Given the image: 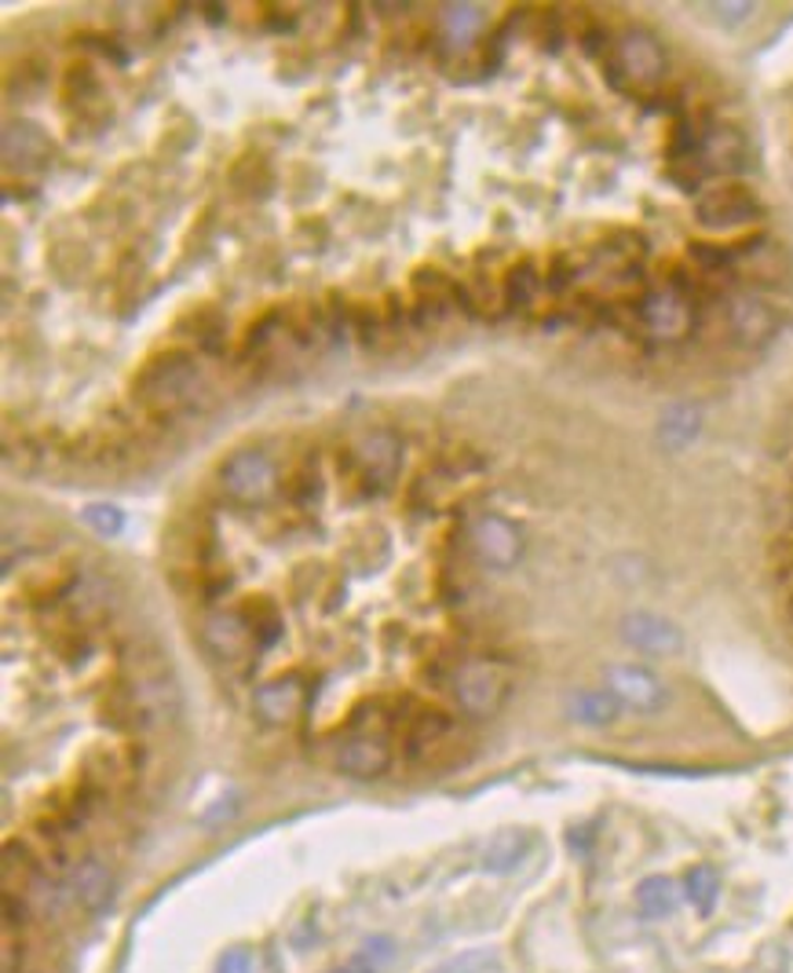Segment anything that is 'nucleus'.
Segmentation results:
<instances>
[{
    "mask_svg": "<svg viewBox=\"0 0 793 973\" xmlns=\"http://www.w3.org/2000/svg\"><path fill=\"white\" fill-rule=\"evenodd\" d=\"M216 973H253V956H249V948H227L220 962H216Z\"/></svg>",
    "mask_w": 793,
    "mask_h": 973,
    "instance_id": "2eb2a0df",
    "label": "nucleus"
},
{
    "mask_svg": "<svg viewBox=\"0 0 793 973\" xmlns=\"http://www.w3.org/2000/svg\"><path fill=\"white\" fill-rule=\"evenodd\" d=\"M392 758L395 750L388 732L373 725H351L348 736L337 739V747H333V769L355 780H373L381 772H388Z\"/></svg>",
    "mask_w": 793,
    "mask_h": 973,
    "instance_id": "f257e3e1",
    "label": "nucleus"
},
{
    "mask_svg": "<svg viewBox=\"0 0 793 973\" xmlns=\"http://www.w3.org/2000/svg\"><path fill=\"white\" fill-rule=\"evenodd\" d=\"M527 842H530V839H527L524 831H505V834H497V839L486 845L483 867H486V871H494V875L513 871V867L519 864V856H524V850H527Z\"/></svg>",
    "mask_w": 793,
    "mask_h": 973,
    "instance_id": "ddd939ff",
    "label": "nucleus"
},
{
    "mask_svg": "<svg viewBox=\"0 0 793 973\" xmlns=\"http://www.w3.org/2000/svg\"><path fill=\"white\" fill-rule=\"evenodd\" d=\"M676 904H681V893H676V886L662 875L647 878V882H640V889H636V907L644 912V918L673 915Z\"/></svg>",
    "mask_w": 793,
    "mask_h": 973,
    "instance_id": "9d476101",
    "label": "nucleus"
},
{
    "mask_svg": "<svg viewBox=\"0 0 793 973\" xmlns=\"http://www.w3.org/2000/svg\"><path fill=\"white\" fill-rule=\"evenodd\" d=\"M622 633H625V641L647 655H673V652H681V644H684V633L676 630L673 622L659 619V615H644V612L629 615V619L622 622Z\"/></svg>",
    "mask_w": 793,
    "mask_h": 973,
    "instance_id": "0eeeda50",
    "label": "nucleus"
},
{
    "mask_svg": "<svg viewBox=\"0 0 793 973\" xmlns=\"http://www.w3.org/2000/svg\"><path fill=\"white\" fill-rule=\"evenodd\" d=\"M194 384H197L194 359L176 352V355H161V359H154L147 370H143L140 395L151 411H172V406H180L183 400H191Z\"/></svg>",
    "mask_w": 793,
    "mask_h": 973,
    "instance_id": "f03ea898",
    "label": "nucleus"
},
{
    "mask_svg": "<svg viewBox=\"0 0 793 973\" xmlns=\"http://www.w3.org/2000/svg\"><path fill=\"white\" fill-rule=\"evenodd\" d=\"M684 897L695 904L698 915L713 912V904H717V897H720V878H717L713 867H709V864L692 867V871H687V878H684Z\"/></svg>",
    "mask_w": 793,
    "mask_h": 973,
    "instance_id": "f8f14e48",
    "label": "nucleus"
},
{
    "mask_svg": "<svg viewBox=\"0 0 793 973\" xmlns=\"http://www.w3.org/2000/svg\"><path fill=\"white\" fill-rule=\"evenodd\" d=\"M486 970H497L494 951H465V956L443 962V966L432 973H486Z\"/></svg>",
    "mask_w": 793,
    "mask_h": 973,
    "instance_id": "4468645a",
    "label": "nucleus"
},
{
    "mask_svg": "<svg viewBox=\"0 0 793 973\" xmlns=\"http://www.w3.org/2000/svg\"><path fill=\"white\" fill-rule=\"evenodd\" d=\"M505 692H508L505 674H501L497 666L483 663V658L465 663L454 677L457 703H461V710H468V714H476V717L479 714H494V710L501 707V699H505Z\"/></svg>",
    "mask_w": 793,
    "mask_h": 973,
    "instance_id": "39448f33",
    "label": "nucleus"
},
{
    "mask_svg": "<svg viewBox=\"0 0 793 973\" xmlns=\"http://www.w3.org/2000/svg\"><path fill=\"white\" fill-rule=\"evenodd\" d=\"M88 520L96 523V527L103 531V535H113V531L121 527V512H113V509H88Z\"/></svg>",
    "mask_w": 793,
    "mask_h": 973,
    "instance_id": "dca6fc26",
    "label": "nucleus"
},
{
    "mask_svg": "<svg viewBox=\"0 0 793 973\" xmlns=\"http://www.w3.org/2000/svg\"><path fill=\"white\" fill-rule=\"evenodd\" d=\"M278 484L275 462L264 451H238L227 458V465L220 468V487L231 501H242V506H253V501H264Z\"/></svg>",
    "mask_w": 793,
    "mask_h": 973,
    "instance_id": "7ed1b4c3",
    "label": "nucleus"
},
{
    "mask_svg": "<svg viewBox=\"0 0 793 973\" xmlns=\"http://www.w3.org/2000/svg\"><path fill=\"white\" fill-rule=\"evenodd\" d=\"M476 549L490 568H513L519 557V531L505 517H483L472 531Z\"/></svg>",
    "mask_w": 793,
    "mask_h": 973,
    "instance_id": "6e6552de",
    "label": "nucleus"
},
{
    "mask_svg": "<svg viewBox=\"0 0 793 973\" xmlns=\"http://www.w3.org/2000/svg\"><path fill=\"white\" fill-rule=\"evenodd\" d=\"M110 893H113V878L107 871V864L85 861V864L77 867V875H74V897H77V904L85 907V912H103V907L110 904Z\"/></svg>",
    "mask_w": 793,
    "mask_h": 973,
    "instance_id": "1a4fd4ad",
    "label": "nucleus"
},
{
    "mask_svg": "<svg viewBox=\"0 0 793 973\" xmlns=\"http://www.w3.org/2000/svg\"><path fill=\"white\" fill-rule=\"evenodd\" d=\"M608 688L618 703H629L636 710H659L665 703V688L651 669L644 666H611Z\"/></svg>",
    "mask_w": 793,
    "mask_h": 973,
    "instance_id": "423d86ee",
    "label": "nucleus"
},
{
    "mask_svg": "<svg viewBox=\"0 0 793 973\" xmlns=\"http://www.w3.org/2000/svg\"><path fill=\"white\" fill-rule=\"evenodd\" d=\"M567 707L570 717L581 721V725H608V721L618 717V699L608 692H574Z\"/></svg>",
    "mask_w": 793,
    "mask_h": 973,
    "instance_id": "9b49d317",
    "label": "nucleus"
},
{
    "mask_svg": "<svg viewBox=\"0 0 793 973\" xmlns=\"http://www.w3.org/2000/svg\"><path fill=\"white\" fill-rule=\"evenodd\" d=\"M362 951H367V956H370L373 962H388V959L395 956V945H392V937H384V934H381V937H370V940H367V948H362Z\"/></svg>",
    "mask_w": 793,
    "mask_h": 973,
    "instance_id": "f3484780",
    "label": "nucleus"
},
{
    "mask_svg": "<svg viewBox=\"0 0 793 973\" xmlns=\"http://www.w3.org/2000/svg\"><path fill=\"white\" fill-rule=\"evenodd\" d=\"M249 707H253V717L267 728H286L304 714L308 707V685L297 681V677H278V681H264L253 688L249 696Z\"/></svg>",
    "mask_w": 793,
    "mask_h": 973,
    "instance_id": "20e7f679",
    "label": "nucleus"
},
{
    "mask_svg": "<svg viewBox=\"0 0 793 973\" xmlns=\"http://www.w3.org/2000/svg\"><path fill=\"white\" fill-rule=\"evenodd\" d=\"M373 966H377V962H373L367 951H359L355 959H348V966H340V970H333V973H373Z\"/></svg>",
    "mask_w": 793,
    "mask_h": 973,
    "instance_id": "a211bd4d",
    "label": "nucleus"
}]
</instances>
